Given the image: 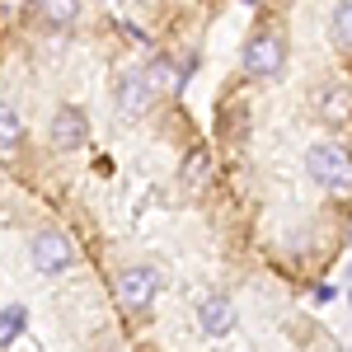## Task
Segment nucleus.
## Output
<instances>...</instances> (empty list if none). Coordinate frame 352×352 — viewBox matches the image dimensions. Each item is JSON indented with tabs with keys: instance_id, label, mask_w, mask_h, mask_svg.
Instances as JSON below:
<instances>
[{
	"instance_id": "1",
	"label": "nucleus",
	"mask_w": 352,
	"mask_h": 352,
	"mask_svg": "<svg viewBox=\"0 0 352 352\" xmlns=\"http://www.w3.org/2000/svg\"><path fill=\"white\" fill-rule=\"evenodd\" d=\"M305 164H310V179L315 184H324L333 192H348V151L343 146H315Z\"/></svg>"
},
{
	"instance_id": "2",
	"label": "nucleus",
	"mask_w": 352,
	"mask_h": 352,
	"mask_svg": "<svg viewBox=\"0 0 352 352\" xmlns=\"http://www.w3.org/2000/svg\"><path fill=\"white\" fill-rule=\"evenodd\" d=\"M282 61H287V47H282L277 33H258V38L244 47V66H249L254 76H277Z\"/></svg>"
},
{
	"instance_id": "3",
	"label": "nucleus",
	"mask_w": 352,
	"mask_h": 352,
	"mask_svg": "<svg viewBox=\"0 0 352 352\" xmlns=\"http://www.w3.org/2000/svg\"><path fill=\"white\" fill-rule=\"evenodd\" d=\"M118 300H122L127 310H146V305L155 300V272L151 268H127L118 277Z\"/></svg>"
},
{
	"instance_id": "4",
	"label": "nucleus",
	"mask_w": 352,
	"mask_h": 352,
	"mask_svg": "<svg viewBox=\"0 0 352 352\" xmlns=\"http://www.w3.org/2000/svg\"><path fill=\"white\" fill-rule=\"evenodd\" d=\"M33 268L38 272H66L71 268V244L61 240V235H38L33 240Z\"/></svg>"
},
{
	"instance_id": "5",
	"label": "nucleus",
	"mask_w": 352,
	"mask_h": 352,
	"mask_svg": "<svg viewBox=\"0 0 352 352\" xmlns=\"http://www.w3.org/2000/svg\"><path fill=\"white\" fill-rule=\"evenodd\" d=\"M85 136H89V122H85L80 109H61L52 122V141L61 146V151H71V146H80Z\"/></svg>"
},
{
	"instance_id": "6",
	"label": "nucleus",
	"mask_w": 352,
	"mask_h": 352,
	"mask_svg": "<svg viewBox=\"0 0 352 352\" xmlns=\"http://www.w3.org/2000/svg\"><path fill=\"white\" fill-rule=\"evenodd\" d=\"M230 324H235V310H230V300H226V296L202 300V333L221 338V333H230Z\"/></svg>"
},
{
	"instance_id": "7",
	"label": "nucleus",
	"mask_w": 352,
	"mask_h": 352,
	"mask_svg": "<svg viewBox=\"0 0 352 352\" xmlns=\"http://www.w3.org/2000/svg\"><path fill=\"white\" fill-rule=\"evenodd\" d=\"M28 10H33L43 24H71L76 10H80V0H28Z\"/></svg>"
},
{
	"instance_id": "8",
	"label": "nucleus",
	"mask_w": 352,
	"mask_h": 352,
	"mask_svg": "<svg viewBox=\"0 0 352 352\" xmlns=\"http://www.w3.org/2000/svg\"><path fill=\"white\" fill-rule=\"evenodd\" d=\"M146 104H151V80H146L141 71H132V76L122 80V109H127V113H141Z\"/></svg>"
},
{
	"instance_id": "9",
	"label": "nucleus",
	"mask_w": 352,
	"mask_h": 352,
	"mask_svg": "<svg viewBox=\"0 0 352 352\" xmlns=\"http://www.w3.org/2000/svg\"><path fill=\"white\" fill-rule=\"evenodd\" d=\"M24 305H5V310H0V348H5V343H14V338H19V333H24Z\"/></svg>"
},
{
	"instance_id": "10",
	"label": "nucleus",
	"mask_w": 352,
	"mask_h": 352,
	"mask_svg": "<svg viewBox=\"0 0 352 352\" xmlns=\"http://www.w3.org/2000/svg\"><path fill=\"white\" fill-rule=\"evenodd\" d=\"M19 141H24V122L14 118V109L0 104V151H14Z\"/></svg>"
},
{
	"instance_id": "11",
	"label": "nucleus",
	"mask_w": 352,
	"mask_h": 352,
	"mask_svg": "<svg viewBox=\"0 0 352 352\" xmlns=\"http://www.w3.org/2000/svg\"><path fill=\"white\" fill-rule=\"evenodd\" d=\"M141 76H146L151 85H160V89H179V85H184V80H179V71H174L169 61H151Z\"/></svg>"
},
{
	"instance_id": "12",
	"label": "nucleus",
	"mask_w": 352,
	"mask_h": 352,
	"mask_svg": "<svg viewBox=\"0 0 352 352\" xmlns=\"http://www.w3.org/2000/svg\"><path fill=\"white\" fill-rule=\"evenodd\" d=\"M333 33H338V47H348V0H338L333 10Z\"/></svg>"
}]
</instances>
